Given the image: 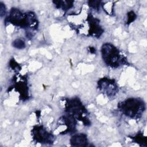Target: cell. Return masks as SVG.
<instances>
[{
  "instance_id": "3",
  "label": "cell",
  "mask_w": 147,
  "mask_h": 147,
  "mask_svg": "<svg viewBox=\"0 0 147 147\" xmlns=\"http://www.w3.org/2000/svg\"><path fill=\"white\" fill-rule=\"evenodd\" d=\"M118 107L125 115L133 119H138L145 110V104L140 98H130L120 102Z\"/></svg>"
},
{
  "instance_id": "1",
  "label": "cell",
  "mask_w": 147,
  "mask_h": 147,
  "mask_svg": "<svg viewBox=\"0 0 147 147\" xmlns=\"http://www.w3.org/2000/svg\"><path fill=\"white\" fill-rule=\"evenodd\" d=\"M5 23H10L17 26L32 30L36 29L38 26L37 19L34 13L30 11L23 13L16 8H12L10 10Z\"/></svg>"
},
{
  "instance_id": "12",
  "label": "cell",
  "mask_w": 147,
  "mask_h": 147,
  "mask_svg": "<svg viewBox=\"0 0 147 147\" xmlns=\"http://www.w3.org/2000/svg\"><path fill=\"white\" fill-rule=\"evenodd\" d=\"M136 18V15L134 13V11H131L128 13L127 14V24H129L133 21H134Z\"/></svg>"
},
{
  "instance_id": "6",
  "label": "cell",
  "mask_w": 147,
  "mask_h": 147,
  "mask_svg": "<svg viewBox=\"0 0 147 147\" xmlns=\"http://www.w3.org/2000/svg\"><path fill=\"white\" fill-rule=\"evenodd\" d=\"M98 87L101 92L109 97L115 96L118 91L115 80L107 78H101L98 82Z\"/></svg>"
},
{
  "instance_id": "9",
  "label": "cell",
  "mask_w": 147,
  "mask_h": 147,
  "mask_svg": "<svg viewBox=\"0 0 147 147\" xmlns=\"http://www.w3.org/2000/svg\"><path fill=\"white\" fill-rule=\"evenodd\" d=\"M134 141L137 142L141 145H143L144 144L146 143V137H144L141 133H138L135 137L131 138Z\"/></svg>"
},
{
  "instance_id": "2",
  "label": "cell",
  "mask_w": 147,
  "mask_h": 147,
  "mask_svg": "<svg viewBox=\"0 0 147 147\" xmlns=\"http://www.w3.org/2000/svg\"><path fill=\"white\" fill-rule=\"evenodd\" d=\"M102 57L105 64L111 68H117L127 64V59L124 55L113 44L105 43L100 48Z\"/></svg>"
},
{
  "instance_id": "7",
  "label": "cell",
  "mask_w": 147,
  "mask_h": 147,
  "mask_svg": "<svg viewBox=\"0 0 147 147\" xmlns=\"http://www.w3.org/2000/svg\"><path fill=\"white\" fill-rule=\"evenodd\" d=\"M70 144L74 146H87L88 145L87 136L83 133L75 134L71 138Z\"/></svg>"
},
{
  "instance_id": "11",
  "label": "cell",
  "mask_w": 147,
  "mask_h": 147,
  "mask_svg": "<svg viewBox=\"0 0 147 147\" xmlns=\"http://www.w3.org/2000/svg\"><path fill=\"white\" fill-rule=\"evenodd\" d=\"M88 5L91 8L96 10H98L100 7V6L101 5L102 2L99 1H88Z\"/></svg>"
},
{
  "instance_id": "10",
  "label": "cell",
  "mask_w": 147,
  "mask_h": 147,
  "mask_svg": "<svg viewBox=\"0 0 147 147\" xmlns=\"http://www.w3.org/2000/svg\"><path fill=\"white\" fill-rule=\"evenodd\" d=\"M13 45L14 47L17 49H23L25 47V43L23 40L21 38H17L13 41Z\"/></svg>"
},
{
  "instance_id": "5",
  "label": "cell",
  "mask_w": 147,
  "mask_h": 147,
  "mask_svg": "<svg viewBox=\"0 0 147 147\" xmlns=\"http://www.w3.org/2000/svg\"><path fill=\"white\" fill-rule=\"evenodd\" d=\"M32 136L33 139L38 143L53 144L54 136L48 132L42 126H35L32 130Z\"/></svg>"
},
{
  "instance_id": "13",
  "label": "cell",
  "mask_w": 147,
  "mask_h": 147,
  "mask_svg": "<svg viewBox=\"0 0 147 147\" xmlns=\"http://www.w3.org/2000/svg\"><path fill=\"white\" fill-rule=\"evenodd\" d=\"M5 12H6L5 6L1 2V16L2 17L3 15H5Z\"/></svg>"
},
{
  "instance_id": "14",
  "label": "cell",
  "mask_w": 147,
  "mask_h": 147,
  "mask_svg": "<svg viewBox=\"0 0 147 147\" xmlns=\"http://www.w3.org/2000/svg\"><path fill=\"white\" fill-rule=\"evenodd\" d=\"M88 48H89V51H90L91 53H95V48H94V47H90Z\"/></svg>"
},
{
  "instance_id": "8",
  "label": "cell",
  "mask_w": 147,
  "mask_h": 147,
  "mask_svg": "<svg viewBox=\"0 0 147 147\" xmlns=\"http://www.w3.org/2000/svg\"><path fill=\"white\" fill-rule=\"evenodd\" d=\"M58 9H62L63 10H67L73 6L74 1H55L53 2Z\"/></svg>"
},
{
  "instance_id": "4",
  "label": "cell",
  "mask_w": 147,
  "mask_h": 147,
  "mask_svg": "<svg viewBox=\"0 0 147 147\" xmlns=\"http://www.w3.org/2000/svg\"><path fill=\"white\" fill-rule=\"evenodd\" d=\"M67 114L74 117L76 119L81 121L84 125H90V121L87 117V111L78 98L67 99L65 105Z\"/></svg>"
}]
</instances>
